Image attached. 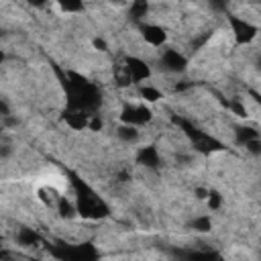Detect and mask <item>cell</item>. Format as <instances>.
Masks as SVG:
<instances>
[{"label": "cell", "instance_id": "6da1fadb", "mask_svg": "<svg viewBox=\"0 0 261 261\" xmlns=\"http://www.w3.org/2000/svg\"><path fill=\"white\" fill-rule=\"evenodd\" d=\"M78 211L82 217H88V219H98V217H104L109 213V208L102 204V200L98 196H94L86 186H80L78 188Z\"/></svg>", "mask_w": 261, "mask_h": 261}, {"label": "cell", "instance_id": "7a4b0ae2", "mask_svg": "<svg viewBox=\"0 0 261 261\" xmlns=\"http://www.w3.org/2000/svg\"><path fill=\"white\" fill-rule=\"evenodd\" d=\"M153 119V113L145 107V104H127L121 113V121L125 125H135V127H143Z\"/></svg>", "mask_w": 261, "mask_h": 261}, {"label": "cell", "instance_id": "3957f363", "mask_svg": "<svg viewBox=\"0 0 261 261\" xmlns=\"http://www.w3.org/2000/svg\"><path fill=\"white\" fill-rule=\"evenodd\" d=\"M125 72H127V80L131 84H137V82H143L151 76V70L149 66L139 60V58H127L125 60Z\"/></svg>", "mask_w": 261, "mask_h": 261}, {"label": "cell", "instance_id": "277c9868", "mask_svg": "<svg viewBox=\"0 0 261 261\" xmlns=\"http://www.w3.org/2000/svg\"><path fill=\"white\" fill-rule=\"evenodd\" d=\"M229 21H231V27H233V33H235V39H237L239 45H245V43L255 39V35H257L255 25H251L243 19H237V17H231Z\"/></svg>", "mask_w": 261, "mask_h": 261}, {"label": "cell", "instance_id": "5b68a950", "mask_svg": "<svg viewBox=\"0 0 261 261\" xmlns=\"http://www.w3.org/2000/svg\"><path fill=\"white\" fill-rule=\"evenodd\" d=\"M141 35H143V39L149 43V45H153V47H162L166 41H168V33H166V29H162L160 25H149V23H141Z\"/></svg>", "mask_w": 261, "mask_h": 261}, {"label": "cell", "instance_id": "8992f818", "mask_svg": "<svg viewBox=\"0 0 261 261\" xmlns=\"http://www.w3.org/2000/svg\"><path fill=\"white\" fill-rule=\"evenodd\" d=\"M162 64H164V68H166V70L180 74V72H184V70H186L188 60L180 54V51H176V49H166V51H164V56H162Z\"/></svg>", "mask_w": 261, "mask_h": 261}, {"label": "cell", "instance_id": "52a82bcc", "mask_svg": "<svg viewBox=\"0 0 261 261\" xmlns=\"http://www.w3.org/2000/svg\"><path fill=\"white\" fill-rule=\"evenodd\" d=\"M190 135H192V139H194V147L198 149V151H202V153H213V151H219V149H223V145L217 141V139H213V137H208V135H204V133H192L190 131Z\"/></svg>", "mask_w": 261, "mask_h": 261}, {"label": "cell", "instance_id": "ba28073f", "mask_svg": "<svg viewBox=\"0 0 261 261\" xmlns=\"http://www.w3.org/2000/svg\"><path fill=\"white\" fill-rule=\"evenodd\" d=\"M137 164L145 166V168H158L160 166V153L153 145H147V147H141L139 153H137Z\"/></svg>", "mask_w": 261, "mask_h": 261}, {"label": "cell", "instance_id": "9c48e42d", "mask_svg": "<svg viewBox=\"0 0 261 261\" xmlns=\"http://www.w3.org/2000/svg\"><path fill=\"white\" fill-rule=\"evenodd\" d=\"M66 123H68V127L70 129H74V131H82V129H86L88 127V119H90V115L88 113H84V111H78V109H68V113H66Z\"/></svg>", "mask_w": 261, "mask_h": 261}, {"label": "cell", "instance_id": "30bf717a", "mask_svg": "<svg viewBox=\"0 0 261 261\" xmlns=\"http://www.w3.org/2000/svg\"><path fill=\"white\" fill-rule=\"evenodd\" d=\"M117 135H119V139L121 141H125V143H137L139 141V127H135V125H121L119 129H117Z\"/></svg>", "mask_w": 261, "mask_h": 261}, {"label": "cell", "instance_id": "8fae6325", "mask_svg": "<svg viewBox=\"0 0 261 261\" xmlns=\"http://www.w3.org/2000/svg\"><path fill=\"white\" fill-rule=\"evenodd\" d=\"M17 243L21 247H35L39 243V235L33 229H21L17 233Z\"/></svg>", "mask_w": 261, "mask_h": 261}, {"label": "cell", "instance_id": "7c38bea8", "mask_svg": "<svg viewBox=\"0 0 261 261\" xmlns=\"http://www.w3.org/2000/svg\"><path fill=\"white\" fill-rule=\"evenodd\" d=\"M58 213H60L62 219H74L78 211H76V206L68 198L62 196V198H58Z\"/></svg>", "mask_w": 261, "mask_h": 261}, {"label": "cell", "instance_id": "4fadbf2b", "mask_svg": "<svg viewBox=\"0 0 261 261\" xmlns=\"http://www.w3.org/2000/svg\"><path fill=\"white\" fill-rule=\"evenodd\" d=\"M235 137H237V143L245 145L247 141L257 139V137H259V131H255L253 127H237V129H235Z\"/></svg>", "mask_w": 261, "mask_h": 261}, {"label": "cell", "instance_id": "5bb4252c", "mask_svg": "<svg viewBox=\"0 0 261 261\" xmlns=\"http://www.w3.org/2000/svg\"><path fill=\"white\" fill-rule=\"evenodd\" d=\"M149 13V3L147 0H133V5H131V17L135 21H141L143 17H147Z\"/></svg>", "mask_w": 261, "mask_h": 261}, {"label": "cell", "instance_id": "9a60e30c", "mask_svg": "<svg viewBox=\"0 0 261 261\" xmlns=\"http://www.w3.org/2000/svg\"><path fill=\"white\" fill-rule=\"evenodd\" d=\"M192 229L196 233H211L213 231V221L211 217H198L192 221Z\"/></svg>", "mask_w": 261, "mask_h": 261}, {"label": "cell", "instance_id": "2e32d148", "mask_svg": "<svg viewBox=\"0 0 261 261\" xmlns=\"http://www.w3.org/2000/svg\"><path fill=\"white\" fill-rule=\"evenodd\" d=\"M58 5L64 13H80L84 9V0H58Z\"/></svg>", "mask_w": 261, "mask_h": 261}, {"label": "cell", "instance_id": "e0dca14e", "mask_svg": "<svg viewBox=\"0 0 261 261\" xmlns=\"http://www.w3.org/2000/svg\"><path fill=\"white\" fill-rule=\"evenodd\" d=\"M141 98H143L145 102L153 104V102H160V100H162V92L155 90V88H151V86H145V88H141Z\"/></svg>", "mask_w": 261, "mask_h": 261}, {"label": "cell", "instance_id": "ac0fdd59", "mask_svg": "<svg viewBox=\"0 0 261 261\" xmlns=\"http://www.w3.org/2000/svg\"><path fill=\"white\" fill-rule=\"evenodd\" d=\"M206 202H208V208H211V211H219V208L223 206V196L217 190H208Z\"/></svg>", "mask_w": 261, "mask_h": 261}, {"label": "cell", "instance_id": "d6986e66", "mask_svg": "<svg viewBox=\"0 0 261 261\" xmlns=\"http://www.w3.org/2000/svg\"><path fill=\"white\" fill-rule=\"evenodd\" d=\"M102 127H104V121L98 117V115H90V119H88V129L90 131H102Z\"/></svg>", "mask_w": 261, "mask_h": 261}, {"label": "cell", "instance_id": "ffe728a7", "mask_svg": "<svg viewBox=\"0 0 261 261\" xmlns=\"http://www.w3.org/2000/svg\"><path fill=\"white\" fill-rule=\"evenodd\" d=\"M229 107H231V111H233L237 117H241V119H247V109L243 107V104H241L239 100H233V102L229 104Z\"/></svg>", "mask_w": 261, "mask_h": 261}, {"label": "cell", "instance_id": "44dd1931", "mask_svg": "<svg viewBox=\"0 0 261 261\" xmlns=\"http://www.w3.org/2000/svg\"><path fill=\"white\" fill-rule=\"evenodd\" d=\"M245 147H247V151H249V153H253V155H261V141H259V137H257V139L247 141V143H245Z\"/></svg>", "mask_w": 261, "mask_h": 261}, {"label": "cell", "instance_id": "7402d4cb", "mask_svg": "<svg viewBox=\"0 0 261 261\" xmlns=\"http://www.w3.org/2000/svg\"><path fill=\"white\" fill-rule=\"evenodd\" d=\"M9 115H11V104L5 98H0V119H5Z\"/></svg>", "mask_w": 261, "mask_h": 261}, {"label": "cell", "instance_id": "603a6c76", "mask_svg": "<svg viewBox=\"0 0 261 261\" xmlns=\"http://www.w3.org/2000/svg\"><path fill=\"white\" fill-rule=\"evenodd\" d=\"M92 43H94V47H96L98 51H109V45H107V41H104V39H100V37H96Z\"/></svg>", "mask_w": 261, "mask_h": 261}, {"label": "cell", "instance_id": "cb8c5ba5", "mask_svg": "<svg viewBox=\"0 0 261 261\" xmlns=\"http://www.w3.org/2000/svg\"><path fill=\"white\" fill-rule=\"evenodd\" d=\"M194 196H196L198 200H206V196H208V190H206V188H202V186H198V188L194 190Z\"/></svg>", "mask_w": 261, "mask_h": 261}, {"label": "cell", "instance_id": "d4e9b609", "mask_svg": "<svg viewBox=\"0 0 261 261\" xmlns=\"http://www.w3.org/2000/svg\"><path fill=\"white\" fill-rule=\"evenodd\" d=\"M11 155H13L11 145H0V158H11Z\"/></svg>", "mask_w": 261, "mask_h": 261}, {"label": "cell", "instance_id": "484cf974", "mask_svg": "<svg viewBox=\"0 0 261 261\" xmlns=\"http://www.w3.org/2000/svg\"><path fill=\"white\" fill-rule=\"evenodd\" d=\"M5 123H7V127H17L19 125V119H15V117H5Z\"/></svg>", "mask_w": 261, "mask_h": 261}, {"label": "cell", "instance_id": "4316f807", "mask_svg": "<svg viewBox=\"0 0 261 261\" xmlns=\"http://www.w3.org/2000/svg\"><path fill=\"white\" fill-rule=\"evenodd\" d=\"M211 5H213L215 9H219V11H223L225 5H227V0H211Z\"/></svg>", "mask_w": 261, "mask_h": 261}, {"label": "cell", "instance_id": "83f0119b", "mask_svg": "<svg viewBox=\"0 0 261 261\" xmlns=\"http://www.w3.org/2000/svg\"><path fill=\"white\" fill-rule=\"evenodd\" d=\"M29 5H33V7H39V9H41V7H45V5H47V0H31Z\"/></svg>", "mask_w": 261, "mask_h": 261}, {"label": "cell", "instance_id": "f1b7e54d", "mask_svg": "<svg viewBox=\"0 0 261 261\" xmlns=\"http://www.w3.org/2000/svg\"><path fill=\"white\" fill-rule=\"evenodd\" d=\"M5 60V54H3V49H0V62H3Z\"/></svg>", "mask_w": 261, "mask_h": 261}, {"label": "cell", "instance_id": "f546056e", "mask_svg": "<svg viewBox=\"0 0 261 261\" xmlns=\"http://www.w3.org/2000/svg\"><path fill=\"white\" fill-rule=\"evenodd\" d=\"M27 3H31V0H27Z\"/></svg>", "mask_w": 261, "mask_h": 261}]
</instances>
